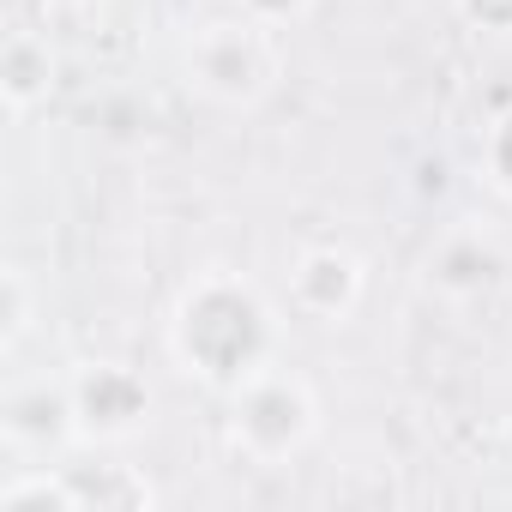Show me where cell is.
<instances>
[{
  "label": "cell",
  "instance_id": "obj_1",
  "mask_svg": "<svg viewBox=\"0 0 512 512\" xmlns=\"http://www.w3.org/2000/svg\"><path fill=\"white\" fill-rule=\"evenodd\" d=\"M278 308L266 302V290L241 278V272H199L175 308H169V326H163V344H169V362L211 386V392H235L241 380H253L260 368L278 362Z\"/></svg>",
  "mask_w": 512,
  "mask_h": 512
},
{
  "label": "cell",
  "instance_id": "obj_2",
  "mask_svg": "<svg viewBox=\"0 0 512 512\" xmlns=\"http://www.w3.org/2000/svg\"><path fill=\"white\" fill-rule=\"evenodd\" d=\"M181 79L193 97L217 109H260L284 79V43L272 25L247 19V13L205 19L181 49Z\"/></svg>",
  "mask_w": 512,
  "mask_h": 512
},
{
  "label": "cell",
  "instance_id": "obj_3",
  "mask_svg": "<svg viewBox=\"0 0 512 512\" xmlns=\"http://www.w3.org/2000/svg\"><path fill=\"white\" fill-rule=\"evenodd\" d=\"M223 428H229V446L247 464L278 470V464H290V458H302L314 446V434H320V398H314V386L296 368L272 362V368H260L253 380H241L229 392Z\"/></svg>",
  "mask_w": 512,
  "mask_h": 512
},
{
  "label": "cell",
  "instance_id": "obj_4",
  "mask_svg": "<svg viewBox=\"0 0 512 512\" xmlns=\"http://www.w3.org/2000/svg\"><path fill=\"white\" fill-rule=\"evenodd\" d=\"M73 386V422L85 446H127L151 422V386L127 362H85L67 374Z\"/></svg>",
  "mask_w": 512,
  "mask_h": 512
},
{
  "label": "cell",
  "instance_id": "obj_5",
  "mask_svg": "<svg viewBox=\"0 0 512 512\" xmlns=\"http://www.w3.org/2000/svg\"><path fill=\"white\" fill-rule=\"evenodd\" d=\"M368 296V266L362 253L338 247V241H320V247H302L296 266H290V308L302 320H320V326H338L362 308Z\"/></svg>",
  "mask_w": 512,
  "mask_h": 512
},
{
  "label": "cell",
  "instance_id": "obj_6",
  "mask_svg": "<svg viewBox=\"0 0 512 512\" xmlns=\"http://www.w3.org/2000/svg\"><path fill=\"white\" fill-rule=\"evenodd\" d=\"M0 434H7L13 452H61L67 440H79V422H73V386L67 380H13L7 398H0Z\"/></svg>",
  "mask_w": 512,
  "mask_h": 512
},
{
  "label": "cell",
  "instance_id": "obj_7",
  "mask_svg": "<svg viewBox=\"0 0 512 512\" xmlns=\"http://www.w3.org/2000/svg\"><path fill=\"white\" fill-rule=\"evenodd\" d=\"M55 73H61L55 43L43 31H31V25H19L7 37V49H0V97H7V115L13 121L37 115L49 103V91H55Z\"/></svg>",
  "mask_w": 512,
  "mask_h": 512
},
{
  "label": "cell",
  "instance_id": "obj_8",
  "mask_svg": "<svg viewBox=\"0 0 512 512\" xmlns=\"http://www.w3.org/2000/svg\"><path fill=\"white\" fill-rule=\"evenodd\" d=\"M79 512H151L157 488L139 464H61Z\"/></svg>",
  "mask_w": 512,
  "mask_h": 512
},
{
  "label": "cell",
  "instance_id": "obj_9",
  "mask_svg": "<svg viewBox=\"0 0 512 512\" xmlns=\"http://www.w3.org/2000/svg\"><path fill=\"white\" fill-rule=\"evenodd\" d=\"M494 272H500V253H494L476 229H458V235H446V241L428 253V278H434V290H446V296H482V290L494 284Z\"/></svg>",
  "mask_w": 512,
  "mask_h": 512
},
{
  "label": "cell",
  "instance_id": "obj_10",
  "mask_svg": "<svg viewBox=\"0 0 512 512\" xmlns=\"http://www.w3.org/2000/svg\"><path fill=\"white\" fill-rule=\"evenodd\" d=\"M0 512H79V506H73V482L61 464H31L0 488Z\"/></svg>",
  "mask_w": 512,
  "mask_h": 512
},
{
  "label": "cell",
  "instance_id": "obj_11",
  "mask_svg": "<svg viewBox=\"0 0 512 512\" xmlns=\"http://www.w3.org/2000/svg\"><path fill=\"white\" fill-rule=\"evenodd\" d=\"M31 326H37V284L25 266H7L0 272V350L13 356L31 338Z\"/></svg>",
  "mask_w": 512,
  "mask_h": 512
},
{
  "label": "cell",
  "instance_id": "obj_12",
  "mask_svg": "<svg viewBox=\"0 0 512 512\" xmlns=\"http://www.w3.org/2000/svg\"><path fill=\"white\" fill-rule=\"evenodd\" d=\"M482 181L512 205V97L488 115L482 127Z\"/></svg>",
  "mask_w": 512,
  "mask_h": 512
},
{
  "label": "cell",
  "instance_id": "obj_13",
  "mask_svg": "<svg viewBox=\"0 0 512 512\" xmlns=\"http://www.w3.org/2000/svg\"><path fill=\"white\" fill-rule=\"evenodd\" d=\"M452 13L482 37H512V0H452Z\"/></svg>",
  "mask_w": 512,
  "mask_h": 512
},
{
  "label": "cell",
  "instance_id": "obj_14",
  "mask_svg": "<svg viewBox=\"0 0 512 512\" xmlns=\"http://www.w3.org/2000/svg\"><path fill=\"white\" fill-rule=\"evenodd\" d=\"M235 7H241L247 19L272 25V31H290V25H302V19L314 13V0H235Z\"/></svg>",
  "mask_w": 512,
  "mask_h": 512
},
{
  "label": "cell",
  "instance_id": "obj_15",
  "mask_svg": "<svg viewBox=\"0 0 512 512\" xmlns=\"http://www.w3.org/2000/svg\"><path fill=\"white\" fill-rule=\"evenodd\" d=\"M49 7H79V0H49Z\"/></svg>",
  "mask_w": 512,
  "mask_h": 512
}]
</instances>
